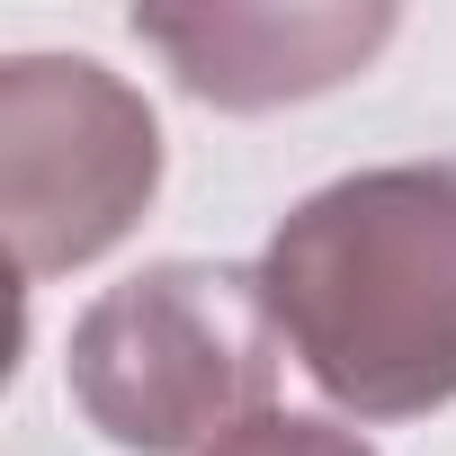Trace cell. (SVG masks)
<instances>
[{"label": "cell", "mask_w": 456, "mask_h": 456, "mask_svg": "<svg viewBox=\"0 0 456 456\" xmlns=\"http://www.w3.org/2000/svg\"><path fill=\"white\" fill-rule=\"evenodd\" d=\"M206 456H376V447L358 429L322 420V411H260L251 429H233L224 447H206Z\"/></svg>", "instance_id": "5b68a950"}, {"label": "cell", "mask_w": 456, "mask_h": 456, "mask_svg": "<svg viewBox=\"0 0 456 456\" xmlns=\"http://www.w3.org/2000/svg\"><path fill=\"white\" fill-rule=\"evenodd\" d=\"M278 340L349 420L456 403V161H385L314 188L260 251Z\"/></svg>", "instance_id": "6da1fadb"}, {"label": "cell", "mask_w": 456, "mask_h": 456, "mask_svg": "<svg viewBox=\"0 0 456 456\" xmlns=\"http://www.w3.org/2000/svg\"><path fill=\"white\" fill-rule=\"evenodd\" d=\"M81 420L126 456H206L278 411V314L260 269L152 260L108 287L63 349Z\"/></svg>", "instance_id": "7a4b0ae2"}, {"label": "cell", "mask_w": 456, "mask_h": 456, "mask_svg": "<svg viewBox=\"0 0 456 456\" xmlns=\"http://www.w3.org/2000/svg\"><path fill=\"white\" fill-rule=\"evenodd\" d=\"M134 37L170 54L188 99L260 117L358 81L394 37V10H134Z\"/></svg>", "instance_id": "277c9868"}, {"label": "cell", "mask_w": 456, "mask_h": 456, "mask_svg": "<svg viewBox=\"0 0 456 456\" xmlns=\"http://www.w3.org/2000/svg\"><path fill=\"white\" fill-rule=\"evenodd\" d=\"M161 197V117L134 81L90 54L0 63V215L19 278L108 260Z\"/></svg>", "instance_id": "3957f363"}]
</instances>
